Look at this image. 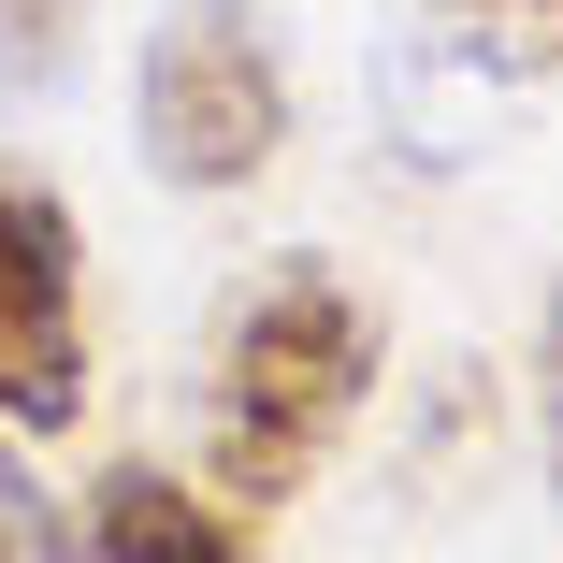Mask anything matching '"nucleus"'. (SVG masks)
<instances>
[{"mask_svg":"<svg viewBox=\"0 0 563 563\" xmlns=\"http://www.w3.org/2000/svg\"><path fill=\"white\" fill-rule=\"evenodd\" d=\"M376 390V303L332 275V261H275L217 303V347H202V477L232 506H289L318 492V463L347 448Z\"/></svg>","mask_w":563,"mask_h":563,"instance_id":"f257e3e1","label":"nucleus"},{"mask_svg":"<svg viewBox=\"0 0 563 563\" xmlns=\"http://www.w3.org/2000/svg\"><path fill=\"white\" fill-rule=\"evenodd\" d=\"M131 131L159 159V188L188 202H232L289 159V58L261 0H174L131 58Z\"/></svg>","mask_w":563,"mask_h":563,"instance_id":"f03ea898","label":"nucleus"},{"mask_svg":"<svg viewBox=\"0 0 563 563\" xmlns=\"http://www.w3.org/2000/svg\"><path fill=\"white\" fill-rule=\"evenodd\" d=\"M87 419V232L44 174L0 159V433H73Z\"/></svg>","mask_w":563,"mask_h":563,"instance_id":"7ed1b4c3","label":"nucleus"},{"mask_svg":"<svg viewBox=\"0 0 563 563\" xmlns=\"http://www.w3.org/2000/svg\"><path fill=\"white\" fill-rule=\"evenodd\" d=\"M73 563H275V549H261V506H232L217 477L101 463L73 506Z\"/></svg>","mask_w":563,"mask_h":563,"instance_id":"20e7f679","label":"nucleus"},{"mask_svg":"<svg viewBox=\"0 0 563 563\" xmlns=\"http://www.w3.org/2000/svg\"><path fill=\"white\" fill-rule=\"evenodd\" d=\"M87 73V0H0V101H58Z\"/></svg>","mask_w":563,"mask_h":563,"instance_id":"39448f33","label":"nucleus"},{"mask_svg":"<svg viewBox=\"0 0 563 563\" xmlns=\"http://www.w3.org/2000/svg\"><path fill=\"white\" fill-rule=\"evenodd\" d=\"M0 563H73V520L30 477V433H0Z\"/></svg>","mask_w":563,"mask_h":563,"instance_id":"423d86ee","label":"nucleus"},{"mask_svg":"<svg viewBox=\"0 0 563 563\" xmlns=\"http://www.w3.org/2000/svg\"><path fill=\"white\" fill-rule=\"evenodd\" d=\"M448 30H492L506 58H563V0H433Z\"/></svg>","mask_w":563,"mask_h":563,"instance_id":"0eeeda50","label":"nucleus"},{"mask_svg":"<svg viewBox=\"0 0 563 563\" xmlns=\"http://www.w3.org/2000/svg\"><path fill=\"white\" fill-rule=\"evenodd\" d=\"M534 448H549V492H563V275H549V318H534Z\"/></svg>","mask_w":563,"mask_h":563,"instance_id":"6e6552de","label":"nucleus"}]
</instances>
